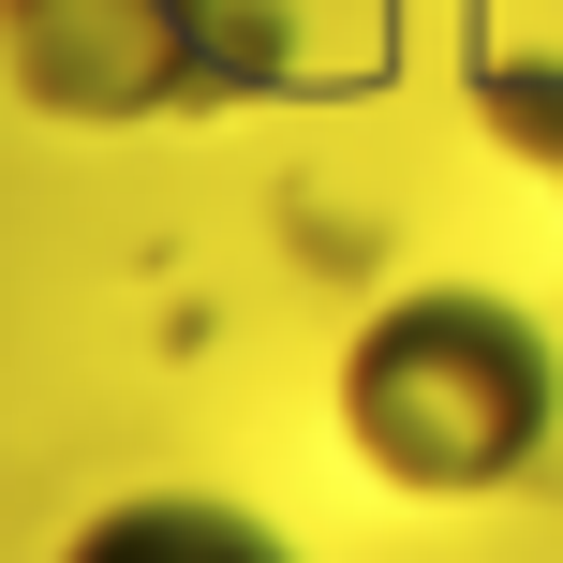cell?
<instances>
[{"instance_id": "3957f363", "label": "cell", "mask_w": 563, "mask_h": 563, "mask_svg": "<svg viewBox=\"0 0 563 563\" xmlns=\"http://www.w3.org/2000/svg\"><path fill=\"white\" fill-rule=\"evenodd\" d=\"M475 104H489V134H505V148H519L534 178H563V75H534V59H505V75H489Z\"/></svg>"}, {"instance_id": "277c9868", "label": "cell", "mask_w": 563, "mask_h": 563, "mask_svg": "<svg viewBox=\"0 0 563 563\" xmlns=\"http://www.w3.org/2000/svg\"><path fill=\"white\" fill-rule=\"evenodd\" d=\"M134 549H253V534L238 519H164V505L148 519H89V563H134Z\"/></svg>"}, {"instance_id": "6da1fadb", "label": "cell", "mask_w": 563, "mask_h": 563, "mask_svg": "<svg viewBox=\"0 0 563 563\" xmlns=\"http://www.w3.org/2000/svg\"><path fill=\"white\" fill-rule=\"evenodd\" d=\"M549 341L519 327L505 297H400L356 327L341 356V430L386 489H489L549 445Z\"/></svg>"}, {"instance_id": "7a4b0ae2", "label": "cell", "mask_w": 563, "mask_h": 563, "mask_svg": "<svg viewBox=\"0 0 563 563\" xmlns=\"http://www.w3.org/2000/svg\"><path fill=\"white\" fill-rule=\"evenodd\" d=\"M0 75L45 119H178L267 75L238 0H0Z\"/></svg>"}]
</instances>
